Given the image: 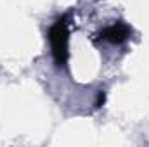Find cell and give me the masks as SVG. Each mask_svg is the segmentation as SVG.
Segmentation results:
<instances>
[{"mask_svg":"<svg viewBox=\"0 0 149 147\" xmlns=\"http://www.w3.org/2000/svg\"><path fill=\"white\" fill-rule=\"evenodd\" d=\"M49 42H50V50L52 57L57 66L64 68L70 57V30H68V21L66 17L57 19L50 30H49Z\"/></svg>","mask_w":149,"mask_h":147,"instance_id":"6da1fadb","label":"cell"},{"mask_svg":"<svg viewBox=\"0 0 149 147\" xmlns=\"http://www.w3.org/2000/svg\"><path fill=\"white\" fill-rule=\"evenodd\" d=\"M104 101H106V94L101 90V92H99V95H97V102H95V106H97V107H101V106L104 104Z\"/></svg>","mask_w":149,"mask_h":147,"instance_id":"3957f363","label":"cell"},{"mask_svg":"<svg viewBox=\"0 0 149 147\" xmlns=\"http://www.w3.org/2000/svg\"><path fill=\"white\" fill-rule=\"evenodd\" d=\"M130 35H132L130 26L120 21V23H114L111 26L104 28L99 33V38L104 40V42H109V43H123L125 40H128Z\"/></svg>","mask_w":149,"mask_h":147,"instance_id":"7a4b0ae2","label":"cell"}]
</instances>
